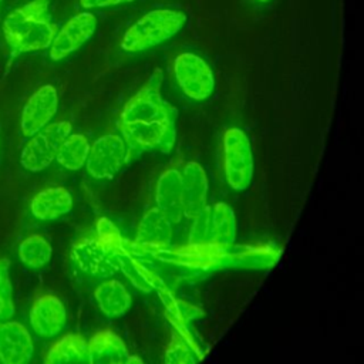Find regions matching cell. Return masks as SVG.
Instances as JSON below:
<instances>
[{
	"instance_id": "cell-16",
	"label": "cell",
	"mask_w": 364,
	"mask_h": 364,
	"mask_svg": "<svg viewBox=\"0 0 364 364\" xmlns=\"http://www.w3.org/2000/svg\"><path fill=\"white\" fill-rule=\"evenodd\" d=\"M94 300L100 311L108 318L125 316L132 306V296L127 286L118 279H105L94 289Z\"/></svg>"
},
{
	"instance_id": "cell-2",
	"label": "cell",
	"mask_w": 364,
	"mask_h": 364,
	"mask_svg": "<svg viewBox=\"0 0 364 364\" xmlns=\"http://www.w3.org/2000/svg\"><path fill=\"white\" fill-rule=\"evenodd\" d=\"M50 0H31L9 13L1 30L14 53H31L50 47L55 28L48 17Z\"/></svg>"
},
{
	"instance_id": "cell-25",
	"label": "cell",
	"mask_w": 364,
	"mask_h": 364,
	"mask_svg": "<svg viewBox=\"0 0 364 364\" xmlns=\"http://www.w3.org/2000/svg\"><path fill=\"white\" fill-rule=\"evenodd\" d=\"M134 0H80V6L82 9H102V7H111L118 6L124 3H132Z\"/></svg>"
},
{
	"instance_id": "cell-18",
	"label": "cell",
	"mask_w": 364,
	"mask_h": 364,
	"mask_svg": "<svg viewBox=\"0 0 364 364\" xmlns=\"http://www.w3.org/2000/svg\"><path fill=\"white\" fill-rule=\"evenodd\" d=\"M173 236V223L158 209H148L136 228V240L144 246L165 247Z\"/></svg>"
},
{
	"instance_id": "cell-26",
	"label": "cell",
	"mask_w": 364,
	"mask_h": 364,
	"mask_svg": "<svg viewBox=\"0 0 364 364\" xmlns=\"http://www.w3.org/2000/svg\"><path fill=\"white\" fill-rule=\"evenodd\" d=\"M125 364H144V361L141 360V357L134 355V354H129V357H128V360H127Z\"/></svg>"
},
{
	"instance_id": "cell-8",
	"label": "cell",
	"mask_w": 364,
	"mask_h": 364,
	"mask_svg": "<svg viewBox=\"0 0 364 364\" xmlns=\"http://www.w3.org/2000/svg\"><path fill=\"white\" fill-rule=\"evenodd\" d=\"M172 70L179 88L192 101H206L213 94L215 75L202 57L181 53L175 57Z\"/></svg>"
},
{
	"instance_id": "cell-21",
	"label": "cell",
	"mask_w": 364,
	"mask_h": 364,
	"mask_svg": "<svg viewBox=\"0 0 364 364\" xmlns=\"http://www.w3.org/2000/svg\"><path fill=\"white\" fill-rule=\"evenodd\" d=\"M17 255L26 267L31 270H40L46 267L51 260L53 246L46 236L33 233L20 242Z\"/></svg>"
},
{
	"instance_id": "cell-9",
	"label": "cell",
	"mask_w": 364,
	"mask_h": 364,
	"mask_svg": "<svg viewBox=\"0 0 364 364\" xmlns=\"http://www.w3.org/2000/svg\"><path fill=\"white\" fill-rule=\"evenodd\" d=\"M97 30V17L90 11L70 17L55 33L50 44V58L60 61L84 46Z\"/></svg>"
},
{
	"instance_id": "cell-11",
	"label": "cell",
	"mask_w": 364,
	"mask_h": 364,
	"mask_svg": "<svg viewBox=\"0 0 364 364\" xmlns=\"http://www.w3.org/2000/svg\"><path fill=\"white\" fill-rule=\"evenodd\" d=\"M28 320L34 333L43 338H51L64 330L67 310L60 297L51 293L38 294L30 309Z\"/></svg>"
},
{
	"instance_id": "cell-17",
	"label": "cell",
	"mask_w": 364,
	"mask_h": 364,
	"mask_svg": "<svg viewBox=\"0 0 364 364\" xmlns=\"http://www.w3.org/2000/svg\"><path fill=\"white\" fill-rule=\"evenodd\" d=\"M87 343L90 364H125L129 357L127 344L112 330H100Z\"/></svg>"
},
{
	"instance_id": "cell-10",
	"label": "cell",
	"mask_w": 364,
	"mask_h": 364,
	"mask_svg": "<svg viewBox=\"0 0 364 364\" xmlns=\"http://www.w3.org/2000/svg\"><path fill=\"white\" fill-rule=\"evenodd\" d=\"M58 109L57 90L50 85L37 88L23 107L20 118V131L26 138L33 136L40 129L47 127Z\"/></svg>"
},
{
	"instance_id": "cell-19",
	"label": "cell",
	"mask_w": 364,
	"mask_h": 364,
	"mask_svg": "<svg viewBox=\"0 0 364 364\" xmlns=\"http://www.w3.org/2000/svg\"><path fill=\"white\" fill-rule=\"evenodd\" d=\"M44 364H90L85 337L80 333H68L60 337L48 348Z\"/></svg>"
},
{
	"instance_id": "cell-13",
	"label": "cell",
	"mask_w": 364,
	"mask_h": 364,
	"mask_svg": "<svg viewBox=\"0 0 364 364\" xmlns=\"http://www.w3.org/2000/svg\"><path fill=\"white\" fill-rule=\"evenodd\" d=\"M181 182L183 216L193 219L206 209L209 192L208 173L200 164L189 161L181 171Z\"/></svg>"
},
{
	"instance_id": "cell-23",
	"label": "cell",
	"mask_w": 364,
	"mask_h": 364,
	"mask_svg": "<svg viewBox=\"0 0 364 364\" xmlns=\"http://www.w3.org/2000/svg\"><path fill=\"white\" fill-rule=\"evenodd\" d=\"M14 314L13 284L10 280V262L0 257V321L9 320Z\"/></svg>"
},
{
	"instance_id": "cell-1",
	"label": "cell",
	"mask_w": 364,
	"mask_h": 364,
	"mask_svg": "<svg viewBox=\"0 0 364 364\" xmlns=\"http://www.w3.org/2000/svg\"><path fill=\"white\" fill-rule=\"evenodd\" d=\"M161 88L162 71L155 70L119 112L118 131L131 161L145 151L169 154L175 146L178 109L162 97Z\"/></svg>"
},
{
	"instance_id": "cell-15",
	"label": "cell",
	"mask_w": 364,
	"mask_h": 364,
	"mask_svg": "<svg viewBox=\"0 0 364 364\" xmlns=\"http://www.w3.org/2000/svg\"><path fill=\"white\" fill-rule=\"evenodd\" d=\"M73 195L64 186H50L37 192L30 200L31 215L44 222H51L70 213L73 209Z\"/></svg>"
},
{
	"instance_id": "cell-3",
	"label": "cell",
	"mask_w": 364,
	"mask_h": 364,
	"mask_svg": "<svg viewBox=\"0 0 364 364\" xmlns=\"http://www.w3.org/2000/svg\"><path fill=\"white\" fill-rule=\"evenodd\" d=\"M186 20V14L181 10H151L127 28L121 40V48L127 53H141L156 47L178 34Z\"/></svg>"
},
{
	"instance_id": "cell-12",
	"label": "cell",
	"mask_w": 364,
	"mask_h": 364,
	"mask_svg": "<svg viewBox=\"0 0 364 364\" xmlns=\"http://www.w3.org/2000/svg\"><path fill=\"white\" fill-rule=\"evenodd\" d=\"M34 355V341L28 328L16 320L0 324V364H28Z\"/></svg>"
},
{
	"instance_id": "cell-4",
	"label": "cell",
	"mask_w": 364,
	"mask_h": 364,
	"mask_svg": "<svg viewBox=\"0 0 364 364\" xmlns=\"http://www.w3.org/2000/svg\"><path fill=\"white\" fill-rule=\"evenodd\" d=\"M222 155L226 183L236 192L246 191L253 179L255 159L252 144L243 129L230 127L223 132Z\"/></svg>"
},
{
	"instance_id": "cell-5",
	"label": "cell",
	"mask_w": 364,
	"mask_h": 364,
	"mask_svg": "<svg viewBox=\"0 0 364 364\" xmlns=\"http://www.w3.org/2000/svg\"><path fill=\"white\" fill-rule=\"evenodd\" d=\"M68 121L51 122L28 138L20 152V165L33 173L47 169L57 156L63 141L71 134Z\"/></svg>"
},
{
	"instance_id": "cell-27",
	"label": "cell",
	"mask_w": 364,
	"mask_h": 364,
	"mask_svg": "<svg viewBox=\"0 0 364 364\" xmlns=\"http://www.w3.org/2000/svg\"><path fill=\"white\" fill-rule=\"evenodd\" d=\"M256 1H259V3H269V1H272V0H256Z\"/></svg>"
},
{
	"instance_id": "cell-20",
	"label": "cell",
	"mask_w": 364,
	"mask_h": 364,
	"mask_svg": "<svg viewBox=\"0 0 364 364\" xmlns=\"http://www.w3.org/2000/svg\"><path fill=\"white\" fill-rule=\"evenodd\" d=\"M236 218L225 202H216L209 210V239L218 247H229L236 240Z\"/></svg>"
},
{
	"instance_id": "cell-7",
	"label": "cell",
	"mask_w": 364,
	"mask_h": 364,
	"mask_svg": "<svg viewBox=\"0 0 364 364\" xmlns=\"http://www.w3.org/2000/svg\"><path fill=\"white\" fill-rule=\"evenodd\" d=\"M121 253L95 236L77 240L70 250V257L73 264L84 274L109 277L119 270L118 257Z\"/></svg>"
},
{
	"instance_id": "cell-24",
	"label": "cell",
	"mask_w": 364,
	"mask_h": 364,
	"mask_svg": "<svg viewBox=\"0 0 364 364\" xmlns=\"http://www.w3.org/2000/svg\"><path fill=\"white\" fill-rule=\"evenodd\" d=\"M165 364H192V361L188 354V350L183 346L172 344L166 351Z\"/></svg>"
},
{
	"instance_id": "cell-6",
	"label": "cell",
	"mask_w": 364,
	"mask_h": 364,
	"mask_svg": "<svg viewBox=\"0 0 364 364\" xmlns=\"http://www.w3.org/2000/svg\"><path fill=\"white\" fill-rule=\"evenodd\" d=\"M129 151L119 134H105L97 138L85 162V169L92 179L109 181L129 162Z\"/></svg>"
},
{
	"instance_id": "cell-22",
	"label": "cell",
	"mask_w": 364,
	"mask_h": 364,
	"mask_svg": "<svg viewBox=\"0 0 364 364\" xmlns=\"http://www.w3.org/2000/svg\"><path fill=\"white\" fill-rule=\"evenodd\" d=\"M90 141L82 134H70L61 144L55 161L68 171H78L85 166L90 152Z\"/></svg>"
},
{
	"instance_id": "cell-14",
	"label": "cell",
	"mask_w": 364,
	"mask_h": 364,
	"mask_svg": "<svg viewBox=\"0 0 364 364\" xmlns=\"http://www.w3.org/2000/svg\"><path fill=\"white\" fill-rule=\"evenodd\" d=\"M155 208L173 225L182 220V182L179 169L168 168L159 175L155 186Z\"/></svg>"
}]
</instances>
